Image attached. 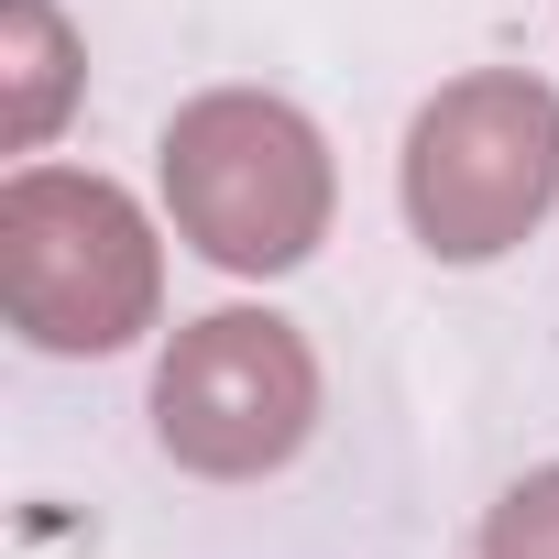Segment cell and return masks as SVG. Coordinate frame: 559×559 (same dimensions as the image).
<instances>
[{"label":"cell","instance_id":"obj_1","mask_svg":"<svg viewBox=\"0 0 559 559\" xmlns=\"http://www.w3.org/2000/svg\"><path fill=\"white\" fill-rule=\"evenodd\" d=\"M330 143L263 88H209L165 121V209L219 274H286L330 241Z\"/></svg>","mask_w":559,"mask_h":559},{"label":"cell","instance_id":"obj_2","mask_svg":"<svg viewBox=\"0 0 559 559\" xmlns=\"http://www.w3.org/2000/svg\"><path fill=\"white\" fill-rule=\"evenodd\" d=\"M165 263L110 176L23 165L0 187V308L34 352H121L154 330Z\"/></svg>","mask_w":559,"mask_h":559},{"label":"cell","instance_id":"obj_3","mask_svg":"<svg viewBox=\"0 0 559 559\" xmlns=\"http://www.w3.org/2000/svg\"><path fill=\"white\" fill-rule=\"evenodd\" d=\"M559 198V88L526 67L450 78L406 132V219L439 263L515 252Z\"/></svg>","mask_w":559,"mask_h":559},{"label":"cell","instance_id":"obj_4","mask_svg":"<svg viewBox=\"0 0 559 559\" xmlns=\"http://www.w3.org/2000/svg\"><path fill=\"white\" fill-rule=\"evenodd\" d=\"M308 428H319V362L274 308H209L176 330L154 373V439L176 472L263 483L308 450Z\"/></svg>","mask_w":559,"mask_h":559},{"label":"cell","instance_id":"obj_5","mask_svg":"<svg viewBox=\"0 0 559 559\" xmlns=\"http://www.w3.org/2000/svg\"><path fill=\"white\" fill-rule=\"evenodd\" d=\"M0 56H12V143H45L56 110H67V67H78L67 23L45 0H12V12H0Z\"/></svg>","mask_w":559,"mask_h":559},{"label":"cell","instance_id":"obj_6","mask_svg":"<svg viewBox=\"0 0 559 559\" xmlns=\"http://www.w3.org/2000/svg\"><path fill=\"white\" fill-rule=\"evenodd\" d=\"M483 559H559V461L526 472V483L483 515Z\"/></svg>","mask_w":559,"mask_h":559}]
</instances>
